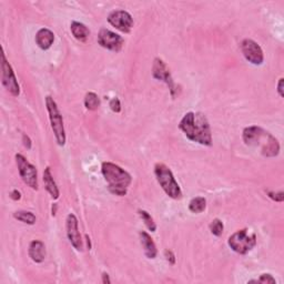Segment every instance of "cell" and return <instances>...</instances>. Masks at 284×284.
<instances>
[{"mask_svg": "<svg viewBox=\"0 0 284 284\" xmlns=\"http://www.w3.org/2000/svg\"><path fill=\"white\" fill-rule=\"evenodd\" d=\"M179 128L189 140L202 146L212 145L211 128L207 117L201 112H188L181 119Z\"/></svg>", "mask_w": 284, "mask_h": 284, "instance_id": "6da1fadb", "label": "cell"}, {"mask_svg": "<svg viewBox=\"0 0 284 284\" xmlns=\"http://www.w3.org/2000/svg\"><path fill=\"white\" fill-rule=\"evenodd\" d=\"M244 144L250 147H259L264 157L273 158L280 153V144L270 132L258 126H251L243 130Z\"/></svg>", "mask_w": 284, "mask_h": 284, "instance_id": "7a4b0ae2", "label": "cell"}, {"mask_svg": "<svg viewBox=\"0 0 284 284\" xmlns=\"http://www.w3.org/2000/svg\"><path fill=\"white\" fill-rule=\"evenodd\" d=\"M101 171L108 183V189L111 193L119 197L127 195V190L132 182V178L126 170L112 162H104Z\"/></svg>", "mask_w": 284, "mask_h": 284, "instance_id": "3957f363", "label": "cell"}, {"mask_svg": "<svg viewBox=\"0 0 284 284\" xmlns=\"http://www.w3.org/2000/svg\"><path fill=\"white\" fill-rule=\"evenodd\" d=\"M155 174L159 184L161 185L163 191L172 199H180L182 197V191H181L180 185L175 181L174 175L171 170H170L166 164L158 163L155 167Z\"/></svg>", "mask_w": 284, "mask_h": 284, "instance_id": "277c9868", "label": "cell"}, {"mask_svg": "<svg viewBox=\"0 0 284 284\" xmlns=\"http://www.w3.org/2000/svg\"><path fill=\"white\" fill-rule=\"evenodd\" d=\"M46 106L51 128H53V131L55 133L57 144L64 147L66 145V131L64 127V119H62L59 108L57 106L54 98H51L50 96L46 97Z\"/></svg>", "mask_w": 284, "mask_h": 284, "instance_id": "5b68a950", "label": "cell"}, {"mask_svg": "<svg viewBox=\"0 0 284 284\" xmlns=\"http://www.w3.org/2000/svg\"><path fill=\"white\" fill-rule=\"evenodd\" d=\"M229 247L239 254H247L257 244V236L250 233L248 229H242L234 232L228 240Z\"/></svg>", "mask_w": 284, "mask_h": 284, "instance_id": "8992f818", "label": "cell"}, {"mask_svg": "<svg viewBox=\"0 0 284 284\" xmlns=\"http://www.w3.org/2000/svg\"><path fill=\"white\" fill-rule=\"evenodd\" d=\"M16 163L19 170V174L22 181L33 190H38V173L36 167L31 164L27 159L18 153L16 155Z\"/></svg>", "mask_w": 284, "mask_h": 284, "instance_id": "52a82bcc", "label": "cell"}, {"mask_svg": "<svg viewBox=\"0 0 284 284\" xmlns=\"http://www.w3.org/2000/svg\"><path fill=\"white\" fill-rule=\"evenodd\" d=\"M2 70H3V84L7 89V91L14 97H18L20 93L19 83L17 81V78L15 76V72L13 70V67L6 59L5 54L2 55Z\"/></svg>", "mask_w": 284, "mask_h": 284, "instance_id": "ba28073f", "label": "cell"}, {"mask_svg": "<svg viewBox=\"0 0 284 284\" xmlns=\"http://www.w3.org/2000/svg\"><path fill=\"white\" fill-rule=\"evenodd\" d=\"M152 76L157 80L163 81L167 84L170 89V92H171L172 97H175V92H177V88H175V84L173 82V79L171 77V73L168 66L164 64V61L160 58H156L155 62H153L152 67Z\"/></svg>", "mask_w": 284, "mask_h": 284, "instance_id": "9c48e42d", "label": "cell"}, {"mask_svg": "<svg viewBox=\"0 0 284 284\" xmlns=\"http://www.w3.org/2000/svg\"><path fill=\"white\" fill-rule=\"evenodd\" d=\"M108 22L119 31L128 33L133 27L132 16L124 10H115L108 16Z\"/></svg>", "mask_w": 284, "mask_h": 284, "instance_id": "30bf717a", "label": "cell"}, {"mask_svg": "<svg viewBox=\"0 0 284 284\" xmlns=\"http://www.w3.org/2000/svg\"><path fill=\"white\" fill-rule=\"evenodd\" d=\"M241 50L244 58L249 62H251L252 65L260 66L263 64L264 55L262 48L252 39H244L241 42Z\"/></svg>", "mask_w": 284, "mask_h": 284, "instance_id": "8fae6325", "label": "cell"}, {"mask_svg": "<svg viewBox=\"0 0 284 284\" xmlns=\"http://www.w3.org/2000/svg\"><path fill=\"white\" fill-rule=\"evenodd\" d=\"M98 43L102 48H106L111 51H120L124 44V40L121 36H119L118 33L112 32L108 29H101L98 35Z\"/></svg>", "mask_w": 284, "mask_h": 284, "instance_id": "7c38bea8", "label": "cell"}, {"mask_svg": "<svg viewBox=\"0 0 284 284\" xmlns=\"http://www.w3.org/2000/svg\"><path fill=\"white\" fill-rule=\"evenodd\" d=\"M66 229H67V235L68 239H69L71 246L76 250H78V251H81L83 248L82 239L78 228V219L73 213L68 214L66 220Z\"/></svg>", "mask_w": 284, "mask_h": 284, "instance_id": "4fadbf2b", "label": "cell"}, {"mask_svg": "<svg viewBox=\"0 0 284 284\" xmlns=\"http://www.w3.org/2000/svg\"><path fill=\"white\" fill-rule=\"evenodd\" d=\"M29 257L33 262L36 263H41L46 259V246L42 241L39 240H33L29 244V250H28Z\"/></svg>", "mask_w": 284, "mask_h": 284, "instance_id": "5bb4252c", "label": "cell"}, {"mask_svg": "<svg viewBox=\"0 0 284 284\" xmlns=\"http://www.w3.org/2000/svg\"><path fill=\"white\" fill-rule=\"evenodd\" d=\"M139 235H140L141 246L144 248L146 257L148 259H156L158 254V250L153 239L150 236V234H148L146 231H141Z\"/></svg>", "mask_w": 284, "mask_h": 284, "instance_id": "9a60e30c", "label": "cell"}, {"mask_svg": "<svg viewBox=\"0 0 284 284\" xmlns=\"http://www.w3.org/2000/svg\"><path fill=\"white\" fill-rule=\"evenodd\" d=\"M55 41V35L54 32L47 29V28H42L39 30L36 35V43L38 47L42 50L49 49Z\"/></svg>", "mask_w": 284, "mask_h": 284, "instance_id": "2e32d148", "label": "cell"}, {"mask_svg": "<svg viewBox=\"0 0 284 284\" xmlns=\"http://www.w3.org/2000/svg\"><path fill=\"white\" fill-rule=\"evenodd\" d=\"M43 183L44 186H46V190L50 193V196L53 197L55 200L56 199H58L60 196V192L58 186H57L53 174H51V170L50 168H46L43 171Z\"/></svg>", "mask_w": 284, "mask_h": 284, "instance_id": "e0dca14e", "label": "cell"}, {"mask_svg": "<svg viewBox=\"0 0 284 284\" xmlns=\"http://www.w3.org/2000/svg\"><path fill=\"white\" fill-rule=\"evenodd\" d=\"M70 30L72 32L73 37H75L77 40L81 41V42L87 41V39L90 36V30L88 29V27L86 25L81 24V22H78V21L71 22Z\"/></svg>", "mask_w": 284, "mask_h": 284, "instance_id": "ac0fdd59", "label": "cell"}, {"mask_svg": "<svg viewBox=\"0 0 284 284\" xmlns=\"http://www.w3.org/2000/svg\"><path fill=\"white\" fill-rule=\"evenodd\" d=\"M207 200L203 197L193 198L189 203V210L193 213H201L206 210Z\"/></svg>", "mask_w": 284, "mask_h": 284, "instance_id": "d6986e66", "label": "cell"}, {"mask_svg": "<svg viewBox=\"0 0 284 284\" xmlns=\"http://www.w3.org/2000/svg\"><path fill=\"white\" fill-rule=\"evenodd\" d=\"M14 218L16 220L20 221V222H24L26 224H29V225L35 224L36 221H37L36 215L33 214L32 212H29V211H18V212H15L14 213Z\"/></svg>", "mask_w": 284, "mask_h": 284, "instance_id": "ffe728a7", "label": "cell"}, {"mask_svg": "<svg viewBox=\"0 0 284 284\" xmlns=\"http://www.w3.org/2000/svg\"><path fill=\"white\" fill-rule=\"evenodd\" d=\"M84 107L88 110H97L100 107V99L97 93L94 92H88L84 97Z\"/></svg>", "mask_w": 284, "mask_h": 284, "instance_id": "44dd1931", "label": "cell"}, {"mask_svg": "<svg viewBox=\"0 0 284 284\" xmlns=\"http://www.w3.org/2000/svg\"><path fill=\"white\" fill-rule=\"evenodd\" d=\"M138 213L140 215V218L142 219V221H144V222H145L147 228L149 229L151 232H156L157 225H156L155 220H153V218L151 217V215L148 213L147 211H145V210H139Z\"/></svg>", "mask_w": 284, "mask_h": 284, "instance_id": "7402d4cb", "label": "cell"}, {"mask_svg": "<svg viewBox=\"0 0 284 284\" xmlns=\"http://www.w3.org/2000/svg\"><path fill=\"white\" fill-rule=\"evenodd\" d=\"M223 230H224V225L220 219H214L211 224H210V231H211V233L215 236L222 235Z\"/></svg>", "mask_w": 284, "mask_h": 284, "instance_id": "603a6c76", "label": "cell"}, {"mask_svg": "<svg viewBox=\"0 0 284 284\" xmlns=\"http://www.w3.org/2000/svg\"><path fill=\"white\" fill-rule=\"evenodd\" d=\"M249 283H262V284H275L276 281L273 276L269 273H264L261 275L258 280L249 281Z\"/></svg>", "mask_w": 284, "mask_h": 284, "instance_id": "cb8c5ba5", "label": "cell"}, {"mask_svg": "<svg viewBox=\"0 0 284 284\" xmlns=\"http://www.w3.org/2000/svg\"><path fill=\"white\" fill-rule=\"evenodd\" d=\"M110 109L113 111V112H116V113H119L121 111V104H120V100H119L118 98H113L110 100Z\"/></svg>", "mask_w": 284, "mask_h": 284, "instance_id": "d4e9b609", "label": "cell"}, {"mask_svg": "<svg viewBox=\"0 0 284 284\" xmlns=\"http://www.w3.org/2000/svg\"><path fill=\"white\" fill-rule=\"evenodd\" d=\"M268 196L274 200L276 202H282L284 200V193L282 191L280 192H272V191H268Z\"/></svg>", "mask_w": 284, "mask_h": 284, "instance_id": "484cf974", "label": "cell"}, {"mask_svg": "<svg viewBox=\"0 0 284 284\" xmlns=\"http://www.w3.org/2000/svg\"><path fill=\"white\" fill-rule=\"evenodd\" d=\"M164 255H166V259L170 264L173 265L175 263V257L172 251H170V250H166V251H164Z\"/></svg>", "mask_w": 284, "mask_h": 284, "instance_id": "4316f807", "label": "cell"}, {"mask_svg": "<svg viewBox=\"0 0 284 284\" xmlns=\"http://www.w3.org/2000/svg\"><path fill=\"white\" fill-rule=\"evenodd\" d=\"M22 141H24V146L27 148L28 150L31 149V140L28 137L27 134H22Z\"/></svg>", "mask_w": 284, "mask_h": 284, "instance_id": "83f0119b", "label": "cell"}, {"mask_svg": "<svg viewBox=\"0 0 284 284\" xmlns=\"http://www.w3.org/2000/svg\"><path fill=\"white\" fill-rule=\"evenodd\" d=\"M10 198L13 199V200H15V201H18V200H20V199H21V193H20L18 190L11 191Z\"/></svg>", "mask_w": 284, "mask_h": 284, "instance_id": "f1b7e54d", "label": "cell"}, {"mask_svg": "<svg viewBox=\"0 0 284 284\" xmlns=\"http://www.w3.org/2000/svg\"><path fill=\"white\" fill-rule=\"evenodd\" d=\"M283 83H284V79L281 78L280 80H279V83H277V92H279L280 97H283V96H284V92H283Z\"/></svg>", "mask_w": 284, "mask_h": 284, "instance_id": "f546056e", "label": "cell"}, {"mask_svg": "<svg viewBox=\"0 0 284 284\" xmlns=\"http://www.w3.org/2000/svg\"><path fill=\"white\" fill-rule=\"evenodd\" d=\"M102 283L104 284H110L111 281H110V277H109V274L108 273H102Z\"/></svg>", "mask_w": 284, "mask_h": 284, "instance_id": "4dcf8cb0", "label": "cell"}]
</instances>
